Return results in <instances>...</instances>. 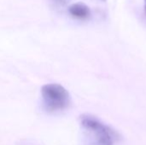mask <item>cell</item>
Segmentation results:
<instances>
[{"label": "cell", "instance_id": "1", "mask_svg": "<svg viewBox=\"0 0 146 145\" xmlns=\"http://www.w3.org/2000/svg\"><path fill=\"white\" fill-rule=\"evenodd\" d=\"M80 145H114L115 132L91 115L80 117Z\"/></svg>", "mask_w": 146, "mask_h": 145}, {"label": "cell", "instance_id": "2", "mask_svg": "<svg viewBox=\"0 0 146 145\" xmlns=\"http://www.w3.org/2000/svg\"><path fill=\"white\" fill-rule=\"evenodd\" d=\"M44 109L48 113H57L67 109L71 103L69 92L59 84H47L41 88Z\"/></svg>", "mask_w": 146, "mask_h": 145}, {"label": "cell", "instance_id": "3", "mask_svg": "<svg viewBox=\"0 0 146 145\" xmlns=\"http://www.w3.org/2000/svg\"><path fill=\"white\" fill-rule=\"evenodd\" d=\"M68 13L76 19H86L91 15L90 8L84 3H75L68 7Z\"/></svg>", "mask_w": 146, "mask_h": 145}, {"label": "cell", "instance_id": "4", "mask_svg": "<svg viewBox=\"0 0 146 145\" xmlns=\"http://www.w3.org/2000/svg\"><path fill=\"white\" fill-rule=\"evenodd\" d=\"M68 2H69V0H50V5H51L55 9H63V8L68 4Z\"/></svg>", "mask_w": 146, "mask_h": 145}, {"label": "cell", "instance_id": "5", "mask_svg": "<svg viewBox=\"0 0 146 145\" xmlns=\"http://www.w3.org/2000/svg\"><path fill=\"white\" fill-rule=\"evenodd\" d=\"M145 10H146V0H145Z\"/></svg>", "mask_w": 146, "mask_h": 145}, {"label": "cell", "instance_id": "6", "mask_svg": "<svg viewBox=\"0 0 146 145\" xmlns=\"http://www.w3.org/2000/svg\"><path fill=\"white\" fill-rule=\"evenodd\" d=\"M103 1H106V0H103Z\"/></svg>", "mask_w": 146, "mask_h": 145}]
</instances>
